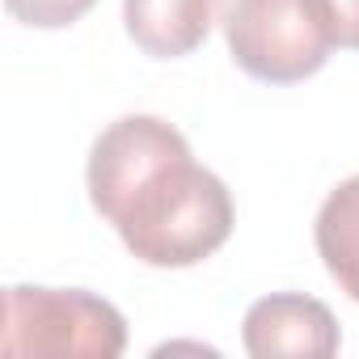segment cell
I'll return each instance as SVG.
<instances>
[{
    "label": "cell",
    "mask_w": 359,
    "mask_h": 359,
    "mask_svg": "<svg viewBox=\"0 0 359 359\" xmlns=\"http://www.w3.org/2000/svg\"><path fill=\"white\" fill-rule=\"evenodd\" d=\"M224 39L233 64L262 85H300L338 47L330 0H229Z\"/></svg>",
    "instance_id": "obj_2"
},
{
    "label": "cell",
    "mask_w": 359,
    "mask_h": 359,
    "mask_svg": "<svg viewBox=\"0 0 359 359\" xmlns=\"http://www.w3.org/2000/svg\"><path fill=\"white\" fill-rule=\"evenodd\" d=\"M220 0H123L127 39L152 60H182L212 34Z\"/></svg>",
    "instance_id": "obj_5"
},
{
    "label": "cell",
    "mask_w": 359,
    "mask_h": 359,
    "mask_svg": "<svg viewBox=\"0 0 359 359\" xmlns=\"http://www.w3.org/2000/svg\"><path fill=\"white\" fill-rule=\"evenodd\" d=\"M334 13V39L346 51H359V0H330Z\"/></svg>",
    "instance_id": "obj_8"
},
{
    "label": "cell",
    "mask_w": 359,
    "mask_h": 359,
    "mask_svg": "<svg viewBox=\"0 0 359 359\" xmlns=\"http://www.w3.org/2000/svg\"><path fill=\"white\" fill-rule=\"evenodd\" d=\"M313 241L330 279L359 304V173L325 195L313 224Z\"/></svg>",
    "instance_id": "obj_6"
},
{
    "label": "cell",
    "mask_w": 359,
    "mask_h": 359,
    "mask_svg": "<svg viewBox=\"0 0 359 359\" xmlns=\"http://www.w3.org/2000/svg\"><path fill=\"white\" fill-rule=\"evenodd\" d=\"M97 0H5V9L34 30H68L85 13H93Z\"/></svg>",
    "instance_id": "obj_7"
},
{
    "label": "cell",
    "mask_w": 359,
    "mask_h": 359,
    "mask_svg": "<svg viewBox=\"0 0 359 359\" xmlns=\"http://www.w3.org/2000/svg\"><path fill=\"white\" fill-rule=\"evenodd\" d=\"M5 355H85L118 359L127 351L123 313L85 287L13 283L5 292Z\"/></svg>",
    "instance_id": "obj_3"
},
{
    "label": "cell",
    "mask_w": 359,
    "mask_h": 359,
    "mask_svg": "<svg viewBox=\"0 0 359 359\" xmlns=\"http://www.w3.org/2000/svg\"><path fill=\"white\" fill-rule=\"evenodd\" d=\"M85 182L93 212L144 266H199L233 237L229 187L156 114L114 118L89 148Z\"/></svg>",
    "instance_id": "obj_1"
},
{
    "label": "cell",
    "mask_w": 359,
    "mask_h": 359,
    "mask_svg": "<svg viewBox=\"0 0 359 359\" xmlns=\"http://www.w3.org/2000/svg\"><path fill=\"white\" fill-rule=\"evenodd\" d=\"M241 342L254 359H330L342 346L334 313L317 296L275 292L250 304Z\"/></svg>",
    "instance_id": "obj_4"
}]
</instances>
